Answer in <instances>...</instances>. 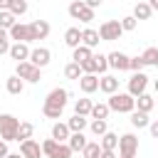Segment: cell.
Segmentation results:
<instances>
[{
	"label": "cell",
	"mask_w": 158,
	"mask_h": 158,
	"mask_svg": "<svg viewBox=\"0 0 158 158\" xmlns=\"http://www.w3.org/2000/svg\"><path fill=\"white\" fill-rule=\"evenodd\" d=\"M30 62L42 69V67H47V64L52 62V52H49L47 47H35V49L30 52Z\"/></svg>",
	"instance_id": "obj_11"
},
{
	"label": "cell",
	"mask_w": 158,
	"mask_h": 158,
	"mask_svg": "<svg viewBox=\"0 0 158 158\" xmlns=\"http://www.w3.org/2000/svg\"><path fill=\"white\" fill-rule=\"evenodd\" d=\"M10 5H12V0H0V10H10Z\"/></svg>",
	"instance_id": "obj_49"
},
{
	"label": "cell",
	"mask_w": 158,
	"mask_h": 158,
	"mask_svg": "<svg viewBox=\"0 0 158 158\" xmlns=\"http://www.w3.org/2000/svg\"><path fill=\"white\" fill-rule=\"evenodd\" d=\"M57 148H59V141H57V138H47V141L42 143V153H44L47 158H52Z\"/></svg>",
	"instance_id": "obj_37"
},
{
	"label": "cell",
	"mask_w": 158,
	"mask_h": 158,
	"mask_svg": "<svg viewBox=\"0 0 158 158\" xmlns=\"http://www.w3.org/2000/svg\"><path fill=\"white\" fill-rule=\"evenodd\" d=\"M141 59L146 62V67H156V62H158V47H148L141 54Z\"/></svg>",
	"instance_id": "obj_34"
},
{
	"label": "cell",
	"mask_w": 158,
	"mask_h": 158,
	"mask_svg": "<svg viewBox=\"0 0 158 158\" xmlns=\"http://www.w3.org/2000/svg\"><path fill=\"white\" fill-rule=\"evenodd\" d=\"M99 158H116V153H114V151H101Z\"/></svg>",
	"instance_id": "obj_48"
},
{
	"label": "cell",
	"mask_w": 158,
	"mask_h": 158,
	"mask_svg": "<svg viewBox=\"0 0 158 158\" xmlns=\"http://www.w3.org/2000/svg\"><path fill=\"white\" fill-rule=\"evenodd\" d=\"M146 86H148V77L143 72H133V77L128 79V94L131 96H141L146 91Z\"/></svg>",
	"instance_id": "obj_7"
},
{
	"label": "cell",
	"mask_w": 158,
	"mask_h": 158,
	"mask_svg": "<svg viewBox=\"0 0 158 158\" xmlns=\"http://www.w3.org/2000/svg\"><path fill=\"white\" fill-rule=\"evenodd\" d=\"M99 89H101L104 94H116V91H118V77H114V74H101V77H99Z\"/></svg>",
	"instance_id": "obj_15"
},
{
	"label": "cell",
	"mask_w": 158,
	"mask_h": 158,
	"mask_svg": "<svg viewBox=\"0 0 158 158\" xmlns=\"http://www.w3.org/2000/svg\"><path fill=\"white\" fill-rule=\"evenodd\" d=\"M79 89H81L84 94H94V91L99 89V74H81Z\"/></svg>",
	"instance_id": "obj_16"
},
{
	"label": "cell",
	"mask_w": 158,
	"mask_h": 158,
	"mask_svg": "<svg viewBox=\"0 0 158 158\" xmlns=\"http://www.w3.org/2000/svg\"><path fill=\"white\" fill-rule=\"evenodd\" d=\"M106 57H109V67H111V69H116V72L131 69V57H128V54H123V52H111V54H106Z\"/></svg>",
	"instance_id": "obj_9"
},
{
	"label": "cell",
	"mask_w": 158,
	"mask_h": 158,
	"mask_svg": "<svg viewBox=\"0 0 158 158\" xmlns=\"http://www.w3.org/2000/svg\"><path fill=\"white\" fill-rule=\"evenodd\" d=\"M153 106H156V101H153V96H151V94H146V91H143L141 96H136V109H138V111H146V114H148Z\"/></svg>",
	"instance_id": "obj_26"
},
{
	"label": "cell",
	"mask_w": 158,
	"mask_h": 158,
	"mask_svg": "<svg viewBox=\"0 0 158 158\" xmlns=\"http://www.w3.org/2000/svg\"><path fill=\"white\" fill-rule=\"evenodd\" d=\"M156 67H158V62H156Z\"/></svg>",
	"instance_id": "obj_55"
},
{
	"label": "cell",
	"mask_w": 158,
	"mask_h": 158,
	"mask_svg": "<svg viewBox=\"0 0 158 158\" xmlns=\"http://www.w3.org/2000/svg\"><path fill=\"white\" fill-rule=\"evenodd\" d=\"M10 47H12V44H10V32L0 27V54H7Z\"/></svg>",
	"instance_id": "obj_39"
},
{
	"label": "cell",
	"mask_w": 158,
	"mask_h": 158,
	"mask_svg": "<svg viewBox=\"0 0 158 158\" xmlns=\"http://www.w3.org/2000/svg\"><path fill=\"white\" fill-rule=\"evenodd\" d=\"M64 44L72 47V49L79 47V44H81V30H79V27H69V30L64 32Z\"/></svg>",
	"instance_id": "obj_19"
},
{
	"label": "cell",
	"mask_w": 158,
	"mask_h": 158,
	"mask_svg": "<svg viewBox=\"0 0 158 158\" xmlns=\"http://www.w3.org/2000/svg\"><path fill=\"white\" fill-rule=\"evenodd\" d=\"M30 52H32V49H30V44H27V42H15V44L10 47V52H7V54H10L15 62H25V59H30Z\"/></svg>",
	"instance_id": "obj_14"
},
{
	"label": "cell",
	"mask_w": 158,
	"mask_h": 158,
	"mask_svg": "<svg viewBox=\"0 0 158 158\" xmlns=\"http://www.w3.org/2000/svg\"><path fill=\"white\" fill-rule=\"evenodd\" d=\"M81 69H84V74H99V67H96V59L94 57L86 59V62H81Z\"/></svg>",
	"instance_id": "obj_43"
},
{
	"label": "cell",
	"mask_w": 158,
	"mask_h": 158,
	"mask_svg": "<svg viewBox=\"0 0 158 158\" xmlns=\"http://www.w3.org/2000/svg\"><path fill=\"white\" fill-rule=\"evenodd\" d=\"M151 15H153V7L148 2H136V7H133V17L136 20H148Z\"/></svg>",
	"instance_id": "obj_27"
},
{
	"label": "cell",
	"mask_w": 158,
	"mask_h": 158,
	"mask_svg": "<svg viewBox=\"0 0 158 158\" xmlns=\"http://www.w3.org/2000/svg\"><path fill=\"white\" fill-rule=\"evenodd\" d=\"M84 2H86V5H89V7H94V10H96V7H99V5H101V2H104V0H84Z\"/></svg>",
	"instance_id": "obj_47"
},
{
	"label": "cell",
	"mask_w": 158,
	"mask_h": 158,
	"mask_svg": "<svg viewBox=\"0 0 158 158\" xmlns=\"http://www.w3.org/2000/svg\"><path fill=\"white\" fill-rule=\"evenodd\" d=\"M89 128H91V133H94V136H99V138H101V136L109 131V126H106V118H91Z\"/></svg>",
	"instance_id": "obj_31"
},
{
	"label": "cell",
	"mask_w": 158,
	"mask_h": 158,
	"mask_svg": "<svg viewBox=\"0 0 158 158\" xmlns=\"http://www.w3.org/2000/svg\"><path fill=\"white\" fill-rule=\"evenodd\" d=\"M69 17L79 22H91L94 20V7H89L84 0H72L69 2Z\"/></svg>",
	"instance_id": "obj_3"
},
{
	"label": "cell",
	"mask_w": 158,
	"mask_h": 158,
	"mask_svg": "<svg viewBox=\"0 0 158 158\" xmlns=\"http://www.w3.org/2000/svg\"><path fill=\"white\" fill-rule=\"evenodd\" d=\"M148 131H151V136H153V138H158V118L148 123Z\"/></svg>",
	"instance_id": "obj_45"
},
{
	"label": "cell",
	"mask_w": 158,
	"mask_h": 158,
	"mask_svg": "<svg viewBox=\"0 0 158 158\" xmlns=\"http://www.w3.org/2000/svg\"><path fill=\"white\" fill-rule=\"evenodd\" d=\"M67 126H69V131L74 133V131H84L86 126H89V118L86 116H81V114H74L69 121H67Z\"/></svg>",
	"instance_id": "obj_23"
},
{
	"label": "cell",
	"mask_w": 158,
	"mask_h": 158,
	"mask_svg": "<svg viewBox=\"0 0 158 158\" xmlns=\"http://www.w3.org/2000/svg\"><path fill=\"white\" fill-rule=\"evenodd\" d=\"M49 22L47 20H32L30 22V32H32V42H37V40H47V35H49Z\"/></svg>",
	"instance_id": "obj_13"
},
{
	"label": "cell",
	"mask_w": 158,
	"mask_h": 158,
	"mask_svg": "<svg viewBox=\"0 0 158 158\" xmlns=\"http://www.w3.org/2000/svg\"><path fill=\"white\" fill-rule=\"evenodd\" d=\"M5 158H25V156H22V153H7Z\"/></svg>",
	"instance_id": "obj_50"
},
{
	"label": "cell",
	"mask_w": 158,
	"mask_h": 158,
	"mask_svg": "<svg viewBox=\"0 0 158 158\" xmlns=\"http://www.w3.org/2000/svg\"><path fill=\"white\" fill-rule=\"evenodd\" d=\"M10 12H12L15 17L25 15V12H27V0H12V5H10Z\"/></svg>",
	"instance_id": "obj_38"
},
{
	"label": "cell",
	"mask_w": 158,
	"mask_h": 158,
	"mask_svg": "<svg viewBox=\"0 0 158 158\" xmlns=\"http://www.w3.org/2000/svg\"><path fill=\"white\" fill-rule=\"evenodd\" d=\"M101 148L104 151H116L118 148V133H111V131H106L104 136H101Z\"/></svg>",
	"instance_id": "obj_25"
},
{
	"label": "cell",
	"mask_w": 158,
	"mask_h": 158,
	"mask_svg": "<svg viewBox=\"0 0 158 158\" xmlns=\"http://www.w3.org/2000/svg\"><path fill=\"white\" fill-rule=\"evenodd\" d=\"M91 57H94L91 54V47H86V44H79V47L72 49V62H77V64H81V62H86Z\"/></svg>",
	"instance_id": "obj_20"
},
{
	"label": "cell",
	"mask_w": 158,
	"mask_h": 158,
	"mask_svg": "<svg viewBox=\"0 0 158 158\" xmlns=\"http://www.w3.org/2000/svg\"><path fill=\"white\" fill-rule=\"evenodd\" d=\"M136 2H148V0H136Z\"/></svg>",
	"instance_id": "obj_54"
},
{
	"label": "cell",
	"mask_w": 158,
	"mask_h": 158,
	"mask_svg": "<svg viewBox=\"0 0 158 158\" xmlns=\"http://www.w3.org/2000/svg\"><path fill=\"white\" fill-rule=\"evenodd\" d=\"M153 89H156V94H158V79H156V81H153Z\"/></svg>",
	"instance_id": "obj_52"
},
{
	"label": "cell",
	"mask_w": 158,
	"mask_h": 158,
	"mask_svg": "<svg viewBox=\"0 0 158 158\" xmlns=\"http://www.w3.org/2000/svg\"><path fill=\"white\" fill-rule=\"evenodd\" d=\"M62 106H52V104H42V114L47 118H62Z\"/></svg>",
	"instance_id": "obj_35"
},
{
	"label": "cell",
	"mask_w": 158,
	"mask_h": 158,
	"mask_svg": "<svg viewBox=\"0 0 158 158\" xmlns=\"http://www.w3.org/2000/svg\"><path fill=\"white\" fill-rule=\"evenodd\" d=\"M94 59H96L99 74H106V69H109V57H106V54H94Z\"/></svg>",
	"instance_id": "obj_42"
},
{
	"label": "cell",
	"mask_w": 158,
	"mask_h": 158,
	"mask_svg": "<svg viewBox=\"0 0 158 158\" xmlns=\"http://www.w3.org/2000/svg\"><path fill=\"white\" fill-rule=\"evenodd\" d=\"M67 101H69V91L67 89H62V86H54L49 94H47V99H44V104H52V106H67Z\"/></svg>",
	"instance_id": "obj_12"
},
{
	"label": "cell",
	"mask_w": 158,
	"mask_h": 158,
	"mask_svg": "<svg viewBox=\"0 0 158 158\" xmlns=\"http://www.w3.org/2000/svg\"><path fill=\"white\" fill-rule=\"evenodd\" d=\"M101 151H104V148H101V143H99V141H89V143L84 146L81 156H84V158H99V156H101Z\"/></svg>",
	"instance_id": "obj_28"
},
{
	"label": "cell",
	"mask_w": 158,
	"mask_h": 158,
	"mask_svg": "<svg viewBox=\"0 0 158 158\" xmlns=\"http://www.w3.org/2000/svg\"><path fill=\"white\" fill-rule=\"evenodd\" d=\"M5 89H7V94L17 96V94H22V89H25V79H22V77H17V74H12V77H7Z\"/></svg>",
	"instance_id": "obj_18"
},
{
	"label": "cell",
	"mask_w": 158,
	"mask_h": 158,
	"mask_svg": "<svg viewBox=\"0 0 158 158\" xmlns=\"http://www.w3.org/2000/svg\"><path fill=\"white\" fill-rule=\"evenodd\" d=\"M109 109L111 111H118V114H131L136 109V96H131L128 91H116V94H109Z\"/></svg>",
	"instance_id": "obj_1"
},
{
	"label": "cell",
	"mask_w": 158,
	"mask_h": 158,
	"mask_svg": "<svg viewBox=\"0 0 158 158\" xmlns=\"http://www.w3.org/2000/svg\"><path fill=\"white\" fill-rule=\"evenodd\" d=\"M15 22H17V20H15V15H12L10 10H0V27H2V30H10Z\"/></svg>",
	"instance_id": "obj_36"
},
{
	"label": "cell",
	"mask_w": 158,
	"mask_h": 158,
	"mask_svg": "<svg viewBox=\"0 0 158 158\" xmlns=\"http://www.w3.org/2000/svg\"><path fill=\"white\" fill-rule=\"evenodd\" d=\"M101 42V35H99V30H91V27H86V30H81V44H86V47H96Z\"/></svg>",
	"instance_id": "obj_17"
},
{
	"label": "cell",
	"mask_w": 158,
	"mask_h": 158,
	"mask_svg": "<svg viewBox=\"0 0 158 158\" xmlns=\"http://www.w3.org/2000/svg\"><path fill=\"white\" fill-rule=\"evenodd\" d=\"M32 133H35V126H32L30 121H20V128H17V141H27V138H32Z\"/></svg>",
	"instance_id": "obj_32"
},
{
	"label": "cell",
	"mask_w": 158,
	"mask_h": 158,
	"mask_svg": "<svg viewBox=\"0 0 158 158\" xmlns=\"http://www.w3.org/2000/svg\"><path fill=\"white\" fill-rule=\"evenodd\" d=\"M72 153H74V151H72V146H69V143H59V148L54 151V156H52V158H72Z\"/></svg>",
	"instance_id": "obj_40"
},
{
	"label": "cell",
	"mask_w": 158,
	"mask_h": 158,
	"mask_svg": "<svg viewBox=\"0 0 158 158\" xmlns=\"http://www.w3.org/2000/svg\"><path fill=\"white\" fill-rule=\"evenodd\" d=\"M148 123H151V118L146 111H138V109L131 111V126L133 128H148Z\"/></svg>",
	"instance_id": "obj_21"
},
{
	"label": "cell",
	"mask_w": 158,
	"mask_h": 158,
	"mask_svg": "<svg viewBox=\"0 0 158 158\" xmlns=\"http://www.w3.org/2000/svg\"><path fill=\"white\" fill-rule=\"evenodd\" d=\"M81 74H84V69H81V64H77V62H69L67 67H64V77L67 79H81Z\"/></svg>",
	"instance_id": "obj_29"
},
{
	"label": "cell",
	"mask_w": 158,
	"mask_h": 158,
	"mask_svg": "<svg viewBox=\"0 0 158 158\" xmlns=\"http://www.w3.org/2000/svg\"><path fill=\"white\" fill-rule=\"evenodd\" d=\"M146 69V62L141 57H131V72H143Z\"/></svg>",
	"instance_id": "obj_44"
},
{
	"label": "cell",
	"mask_w": 158,
	"mask_h": 158,
	"mask_svg": "<svg viewBox=\"0 0 158 158\" xmlns=\"http://www.w3.org/2000/svg\"><path fill=\"white\" fill-rule=\"evenodd\" d=\"M69 136H72V131H69V126H67V123H62V121H57V123L52 126V138H57L59 143H64V141H69Z\"/></svg>",
	"instance_id": "obj_22"
},
{
	"label": "cell",
	"mask_w": 158,
	"mask_h": 158,
	"mask_svg": "<svg viewBox=\"0 0 158 158\" xmlns=\"http://www.w3.org/2000/svg\"><path fill=\"white\" fill-rule=\"evenodd\" d=\"M10 40H15V42H32V32H30V25H25V22H15L10 30Z\"/></svg>",
	"instance_id": "obj_8"
},
{
	"label": "cell",
	"mask_w": 158,
	"mask_h": 158,
	"mask_svg": "<svg viewBox=\"0 0 158 158\" xmlns=\"http://www.w3.org/2000/svg\"><path fill=\"white\" fill-rule=\"evenodd\" d=\"M136 151H138V136H136V133H123V136H118V153H123V156H136Z\"/></svg>",
	"instance_id": "obj_6"
},
{
	"label": "cell",
	"mask_w": 158,
	"mask_h": 158,
	"mask_svg": "<svg viewBox=\"0 0 158 158\" xmlns=\"http://www.w3.org/2000/svg\"><path fill=\"white\" fill-rule=\"evenodd\" d=\"M17 128H20V118L12 114H0V138L2 141H17Z\"/></svg>",
	"instance_id": "obj_2"
},
{
	"label": "cell",
	"mask_w": 158,
	"mask_h": 158,
	"mask_svg": "<svg viewBox=\"0 0 158 158\" xmlns=\"http://www.w3.org/2000/svg\"><path fill=\"white\" fill-rule=\"evenodd\" d=\"M91 106H94V101H91V99H77V104H74V114L89 116V114H91Z\"/></svg>",
	"instance_id": "obj_30"
},
{
	"label": "cell",
	"mask_w": 158,
	"mask_h": 158,
	"mask_svg": "<svg viewBox=\"0 0 158 158\" xmlns=\"http://www.w3.org/2000/svg\"><path fill=\"white\" fill-rule=\"evenodd\" d=\"M67 143L72 146V151H84V146H86L89 141H86L84 131H74V133L69 136V141H67Z\"/></svg>",
	"instance_id": "obj_24"
},
{
	"label": "cell",
	"mask_w": 158,
	"mask_h": 158,
	"mask_svg": "<svg viewBox=\"0 0 158 158\" xmlns=\"http://www.w3.org/2000/svg\"><path fill=\"white\" fill-rule=\"evenodd\" d=\"M99 35H101V42H114V40H118V37L123 35L121 20H106V22H101Z\"/></svg>",
	"instance_id": "obj_5"
},
{
	"label": "cell",
	"mask_w": 158,
	"mask_h": 158,
	"mask_svg": "<svg viewBox=\"0 0 158 158\" xmlns=\"http://www.w3.org/2000/svg\"><path fill=\"white\" fill-rule=\"evenodd\" d=\"M20 153L25 158H42V143H37L35 138H27V141H20Z\"/></svg>",
	"instance_id": "obj_10"
},
{
	"label": "cell",
	"mask_w": 158,
	"mask_h": 158,
	"mask_svg": "<svg viewBox=\"0 0 158 158\" xmlns=\"http://www.w3.org/2000/svg\"><path fill=\"white\" fill-rule=\"evenodd\" d=\"M7 153H10V151H7V141H2V138H0V158H5Z\"/></svg>",
	"instance_id": "obj_46"
},
{
	"label": "cell",
	"mask_w": 158,
	"mask_h": 158,
	"mask_svg": "<svg viewBox=\"0 0 158 158\" xmlns=\"http://www.w3.org/2000/svg\"><path fill=\"white\" fill-rule=\"evenodd\" d=\"M118 158H133V156H123V153H118Z\"/></svg>",
	"instance_id": "obj_53"
},
{
	"label": "cell",
	"mask_w": 158,
	"mask_h": 158,
	"mask_svg": "<svg viewBox=\"0 0 158 158\" xmlns=\"http://www.w3.org/2000/svg\"><path fill=\"white\" fill-rule=\"evenodd\" d=\"M136 25H138V20H136L133 15H126V17H121V27H123V32H131V30H136Z\"/></svg>",
	"instance_id": "obj_41"
},
{
	"label": "cell",
	"mask_w": 158,
	"mask_h": 158,
	"mask_svg": "<svg viewBox=\"0 0 158 158\" xmlns=\"http://www.w3.org/2000/svg\"><path fill=\"white\" fill-rule=\"evenodd\" d=\"M15 74L17 77H22L25 81H30V84H37L40 79H42V69L40 67H35L30 59H25V62H17V67H15Z\"/></svg>",
	"instance_id": "obj_4"
},
{
	"label": "cell",
	"mask_w": 158,
	"mask_h": 158,
	"mask_svg": "<svg viewBox=\"0 0 158 158\" xmlns=\"http://www.w3.org/2000/svg\"><path fill=\"white\" fill-rule=\"evenodd\" d=\"M148 5H151L153 10H158V0H148Z\"/></svg>",
	"instance_id": "obj_51"
},
{
	"label": "cell",
	"mask_w": 158,
	"mask_h": 158,
	"mask_svg": "<svg viewBox=\"0 0 158 158\" xmlns=\"http://www.w3.org/2000/svg\"><path fill=\"white\" fill-rule=\"evenodd\" d=\"M109 114H111L109 104H94V106H91V114H89V116H91V118H106Z\"/></svg>",
	"instance_id": "obj_33"
}]
</instances>
